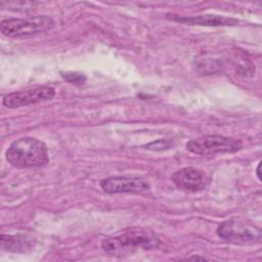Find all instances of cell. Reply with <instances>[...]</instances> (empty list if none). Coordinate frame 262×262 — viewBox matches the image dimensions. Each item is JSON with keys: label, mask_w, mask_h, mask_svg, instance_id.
Returning a JSON list of instances; mask_svg holds the SVG:
<instances>
[{"label": "cell", "mask_w": 262, "mask_h": 262, "mask_svg": "<svg viewBox=\"0 0 262 262\" xmlns=\"http://www.w3.org/2000/svg\"><path fill=\"white\" fill-rule=\"evenodd\" d=\"M6 160L16 168H39L49 163L46 144L34 137H21L13 141L6 150Z\"/></svg>", "instance_id": "cell-1"}, {"label": "cell", "mask_w": 262, "mask_h": 262, "mask_svg": "<svg viewBox=\"0 0 262 262\" xmlns=\"http://www.w3.org/2000/svg\"><path fill=\"white\" fill-rule=\"evenodd\" d=\"M161 245L159 237L149 230L131 229L121 234L110 236L101 242V247L104 252L121 255L133 252L136 249L150 250L158 248Z\"/></svg>", "instance_id": "cell-2"}, {"label": "cell", "mask_w": 262, "mask_h": 262, "mask_svg": "<svg viewBox=\"0 0 262 262\" xmlns=\"http://www.w3.org/2000/svg\"><path fill=\"white\" fill-rule=\"evenodd\" d=\"M54 21L47 15L28 18H6L0 24L1 33L8 38H29L51 30Z\"/></svg>", "instance_id": "cell-3"}, {"label": "cell", "mask_w": 262, "mask_h": 262, "mask_svg": "<svg viewBox=\"0 0 262 262\" xmlns=\"http://www.w3.org/2000/svg\"><path fill=\"white\" fill-rule=\"evenodd\" d=\"M186 148L192 154L201 156L232 154L243 148V141L223 135H205L189 140Z\"/></svg>", "instance_id": "cell-4"}, {"label": "cell", "mask_w": 262, "mask_h": 262, "mask_svg": "<svg viewBox=\"0 0 262 262\" xmlns=\"http://www.w3.org/2000/svg\"><path fill=\"white\" fill-rule=\"evenodd\" d=\"M217 234L230 243L259 242L261 239V229L239 218H230L222 222L217 228Z\"/></svg>", "instance_id": "cell-5"}, {"label": "cell", "mask_w": 262, "mask_h": 262, "mask_svg": "<svg viewBox=\"0 0 262 262\" xmlns=\"http://www.w3.org/2000/svg\"><path fill=\"white\" fill-rule=\"evenodd\" d=\"M55 96L54 88L50 86H35L8 93L3 98V104L9 108L27 106L52 99Z\"/></svg>", "instance_id": "cell-6"}, {"label": "cell", "mask_w": 262, "mask_h": 262, "mask_svg": "<svg viewBox=\"0 0 262 262\" xmlns=\"http://www.w3.org/2000/svg\"><path fill=\"white\" fill-rule=\"evenodd\" d=\"M100 187L106 193H125V192H143L149 189V183L146 179L135 175L112 176L102 179L99 182Z\"/></svg>", "instance_id": "cell-7"}, {"label": "cell", "mask_w": 262, "mask_h": 262, "mask_svg": "<svg viewBox=\"0 0 262 262\" xmlns=\"http://www.w3.org/2000/svg\"><path fill=\"white\" fill-rule=\"evenodd\" d=\"M171 179L177 188L187 192H196L207 187L209 179L200 169L185 167L176 171Z\"/></svg>", "instance_id": "cell-8"}, {"label": "cell", "mask_w": 262, "mask_h": 262, "mask_svg": "<svg viewBox=\"0 0 262 262\" xmlns=\"http://www.w3.org/2000/svg\"><path fill=\"white\" fill-rule=\"evenodd\" d=\"M167 18L173 19L178 23L192 25V26H209V27H218V26H234L238 24V20L233 17H226L223 15L217 14H203L196 16H178L174 14H167Z\"/></svg>", "instance_id": "cell-9"}, {"label": "cell", "mask_w": 262, "mask_h": 262, "mask_svg": "<svg viewBox=\"0 0 262 262\" xmlns=\"http://www.w3.org/2000/svg\"><path fill=\"white\" fill-rule=\"evenodd\" d=\"M31 245L25 239V237L12 236V235H1V248L10 252H25Z\"/></svg>", "instance_id": "cell-10"}, {"label": "cell", "mask_w": 262, "mask_h": 262, "mask_svg": "<svg viewBox=\"0 0 262 262\" xmlns=\"http://www.w3.org/2000/svg\"><path fill=\"white\" fill-rule=\"evenodd\" d=\"M173 146H174L173 140L162 138V139H158V140H155L147 144L142 145V148H145L148 150H154V151H162V150L170 149Z\"/></svg>", "instance_id": "cell-11"}, {"label": "cell", "mask_w": 262, "mask_h": 262, "mask_svg": "<svg viewBox=\"0 0 262 262\" xmlns=\"http://www.w3.org/2000/svg\"><path fill=\"white\" fill-rule=\"evenodd\" d=\"M61 76L66 81L72 84H83L86 81V77L80 73L68 72V73H62Z\"/></svg>", "instance_id": "cell-12"}, {"label": "cell", "mask_w": 262, "mask_h": 262, "mask_svg": "<svg viewBox=\"0 0 262 262\" xmlns=\"http://www.w3.org/2000/svg\"><path fill=\"white\" fill-rule=\"evenodd\" d=\"M260 168H261V162H259L258 166H257V169H256V175H257V178L259 180H261V172H260Z\"/></svg>", "instance_id": "cell-13"}, {"label": "cell", "mask_w": 262, "mask_h": 262, "mask_svg": "<svg viewBox=\"0 0 262 262\" xmlns=\"http://www.w3.org/2000/svg\"><path fill=\"white\" fill-rule=\"evenodd\" d=\"M188 259H198V260H205V258H203V257H199V256H194V257H189Z\"/></svg>", "instance_id": "cell-14"}]
</instances>
